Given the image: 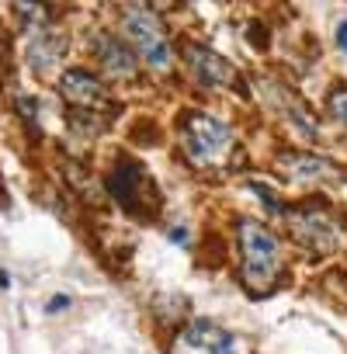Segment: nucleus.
Returning a JSON list of instances; mask_svg holds the SVG:
<instances>
[{
	"mask_svg": "<svg viewBox=\"0 0 347 354\" xmlns=\"http://www.w3.org/2000/svg\"><path fill=\"white\" fill-rule=\"evenodd\" d=\"M281 271V247L278 236L257 223L243 219L240 223V281L250 295H268L278 281Z\"/></svg>",
	"mask_w": 347,
	"mask_h": 354,
	"instance_id": "obj_1",
	"label": "nucleus"
},
{
	"mask_svg": "<svg viewBox=\"0 0 347 354\" xmlns=\"http://www.w3.org/2000/svg\"><path fill=\"white\" fill-rule=\"evenodd\" d=\"M122 18H125V35L135 46V53L153 70H167L174 56H170V42H167V32H163V21L156 18V11H149L142 4H129L122 11Z\"/></svg>",
	"mask_w": 347,
	"mask_h": 354,
	"instance_id": "obj_2",
	"label": "nucleus"
},
{
	"mask_svg": "<svg viewBox=\"0 0 347 354\" xmlns=\"http://www.w3.org/2000/svg\"><path fill=\"white\" fill-rule=\"evenodd\" d=\"M181 142L195 163H216L233 146V132L226 122H219L205 111H188L181 118Z\"/></svg>",
	"mask_w": 347,
	"mask_h": 354,
	"instance_id": "obj_3",
	"label": "nucleus"
},
{
	"mask_svg": "<svg viewBox=\"0 0 347 354\" xmlns=\"http://www.w3.org/2000/svg\"><path fill=\"white\" fill-rule=\"evenodd\" d=\"M288 226H292V236L316 254H330L340 243V230H337L333 216H326L316 205H302V209L288 212Z\"/></svg>",
	"mask_w": 347,
	"mask_h": 354,
	"instance_id": "obj_4",
	"label": "nucleus"
},
{
	"mask_svg": "<svg viewBox=\"0 0 347 354\" xmlns=\"http://www.w3.org/2000/svg\"><path fill=\"white\" fill-rule=\"evenodd\" d=\"M108 192L118 198V205L129 216H142L149 209V202H153L149 177H146L142 163H135V160H118V167L108 177Z\"/></svg>",
	"mask_w": 347,
	"mask_h": 354,
	"instance_id": "obj_5",
	"label": "nucleus"
},
{
	"mask_svg": "<svg viewBox=\"0 0 347 354\" xmlns=\"http://www.w3.org/2000/svg\"><path fill=\"white\" fill-rule=\"evenodd\" d=\"M59 94H63L73 108H80V111H97V108L108 104V91H104V84H101L94 73L77 70V66L59 73Z\"/></svg>",
	"mask_w": 347,
	"mask_h": 354,
	"instance_id": "obj_6",
	"label": "nucleus"
},
{
	"mask_svg": "<svg viewBox=\"0 0 347 354\" xmlns=\"http://www.w3.org/2000/svg\"><path fill=\"white\" fill-rule=\"evenodd\" d=\"M188 66H191V77L202 84V87H226V84H233V66L219 56V53H212V49H202V46H188Z\"/></svg>",
	"mask_w": 347,
	"mask_h": 354,
	"instance_id": "obj_7",
	"label": "nucleus"
},
{
	"mask_svg": "<svg viewBox=\"0 0 347 354\" xmlns=\"http://www.w3.org/2000/svg\"><path fill=\"white\" fill-rule=\"evenodd\" d=\"M94 53L108 77H135V53L125 46V39L101 32V35H94Z\"/></svg>",
	"mask_w": 347,
	"mask_h": 354,
	"instance_id": "obj_8",
	"label": "nucleus"
},
{
	"mask_svg": "<svg viewBox=\"0 0 347 354\" xmlns=\"http://www.w3.org/2000/svg\"><path fill=\"white\" fill-rule=\"evenodd\" d=\"M185 337H188V344H195V347H202V351H209V354H236V347H233V337H229L223 326L209 323V319H198V323H191Z\"/></svg>",
	"mask_w": 347,
	"mask_h": 354,
	"instance_id": "obj_9",
	"label": "nucleus"
},
{
	"mask_svg": "<svg viewBox=\"0 0 347 354\" xmlns=\"http://www.w3.org/2000/svg\"><path fill=\"white\" fill-rule=\"evenodd\" d=\"M66 42L59 39V35H42V39H35L32 42V49H28V59H32V70L35 73H49L59 59H63V49Z\"/></svg>",
	"mask_w": 347,
	"mask_h": 354,
	"instance_id": "obj_10",
	"label": "nucleus"
},
{
	"mask_svg": "<svg viewBox=\"0 0 347 354\" xmlns=\"http://www.w3.org/2000/svg\"><path fill=\"white\" fill-rule=\"evenodd\" d=\"M281 167L292 177H309V181H316V177H333V167L323 156H281Z\"/></svg>",
	"mask_w": 347,
	"mask_h": 354,
	"instance_id": "obj_11",
	"label": "nucleus"
},
{
	"mask_svg": "<svg viewBox=\"0 0 347 354\" xmlns=\"http://www.w3.org/2000/svg\"><path fill=\"white\" fill-rule=\"evenodd\" d=\"M326 104H330V115H333L340 125H347V87H337Z\"/></svg>",
	"mask_w": 347,
	"mask_h": 354,
	"instance_id": "obj_12",
	"label": "nucleus"
},
{
	"mask_svg": "<svg viewBox=\"0 0 347 354\" xmlns=\"http://www.w3.org/2000/svg\"><path fill=\"white\" fill-rule=\"evenodd\" d=\"M66 306H70V295H53V302H49L46 309H49V313H59V309H66Z\"/></svg>",
	"mask_w": 347,
	"mask_h": 354,
	"instance_id": "obj_13",
	"label": "nucleus"
},
{
	"mask_svg": "<svg viewBox=\"0 0 347 354\" xmlns=\"http://www.w3.org/2000/svg\"><path fill=\"white\" fill-rule=\"evenodd\" d=\"M337 46H340V53H347V21L337 25Z\"/></svg>",
	"mask_w": 347,
	"mask_h": 354,
	"instance_id": "obj_14",
	"label": "nucleus"
},
{
	"mask_svg": "<svg viewBox=\"0 0 347 354\" xmlns=\"http://www.w3.org/2000/svg\"><path fill=\"white\" fill-rule=\"evenodd\" d=\"M170 240H181L185 243L188 240V230H170Z\"/></svg>",
	"mask_w": 347,
	"mask_h": 354,
	"instance_id": "obj_15",
	"label": "nucleus"
}]
</instances>
